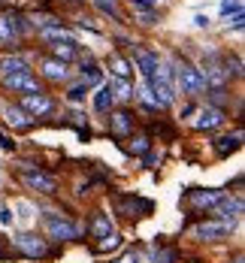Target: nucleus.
I'll return each mask as SVG.
<instances>
[{"label": "nucleus", "instance_id": "nucleus-1", "mask_svg": "<svg viewBox=\"0 0 245 263\" xmlns=\"http://www.w3.org/2000/svg\"><path fill=\"white\" fill-rule=\"evenodd\" d=\"M145 85H148V91L155 94L158 109H166V106L176 103V76H173V67H169V64H158L155 76L145 82Z\"/></svg>", "mask_w": 245, "mask_h": 263}, {"label": "nucleus", "instance_id": "nucleus-2", "mask_svg": "<svg viewBox=\"0 0 245 263\" xmlns=\"http://www.w3.org/2000/svg\"><path fill=\"white\" fill-rule=\"evenodd\" d=\"M173 76H176V91H182V94H188V97L200 94V91L206 88V82H203V76H200V70H197L194 64H188L185 58H182V61L176 58Z\"/></svg>", "mask_w": 245, "mask_h": 263}, {"label": "nucleus", "instance_id": "nucleus-3", "mask_svg": "<svg viewBox=\"0 0 245 263\" xmlns=\"http://www.w3.org/2000/svg\"><path fill=\"white\" fill-rule=\"evenodd\" d=\"M27 15L22 12H9V15H0V49H15L18 36L27 33Z\"/></svg>", "mask_w": 245, "mask_h": 263}, {"label": "nucleus", "instance_id": "nucleus-4", "mask_svg": "<svg viewBox=\"0 0 245 263\" xmlns=\"http://www.w3.org/2000/svg\"><path fill=\"white\" fill-rule=\"evenodd\" d=\"M12 245L25 254V257H46L49 254V245H46V239H40V236H33V233H22V236H15L12 239Z\"/></svg>", "mask_w": 245, "mask_h": 263}, {"label": "nucleus", "instance_id": "nucleus-5", "mask_svg": "<svg viewBox=\"0 0 245 263\" xmlns=\"http://www.w3.org/2000/svg\"><path fill=\"white\" fill-rule=\"evenodd\" d=\"M239 215H242V200L239 197H221L215 203V218L221 224H230V227H236V221H239Z\"/></svg>", "mask_w": 245, "mask_h": 263}, {"label": "nucleus", "instance_id": "nucleus-6", "mask_svg": "<svg viewBox=\"0 0 245 263\" xmlns=\"http://www.w3.org/2000/svg\"><path fill=\"white\" fill-rule=\"evenodd\" d=\"M46 230L52 239H76L79 236V227L61 215H46Z\"/></svg>", "mask_w": 245, "mask_h": 263}, {"label": "nucleus", "instance_id": "nucleus-7", "mask_svg": "<svg viewBox=\"0 0 245 263\" xmlns=\"http://www.w3.org/2000/svg\"><path fill=\"white\" fill-rule=\"evenodd\" d=\"M109 133H112V136H118V139L130 136V133H134V115H130L127 109L112 112V115H109Z\"/></svg>", "mask_w": 245, "mask_h": 263}, {"label": "nucleus", "instance_id": "nucleus-8", "mask_svg": "<svg viewBox=\"0 0 245 263\" xmlns=\"http://www.w3.org/2000/svg\"><path fill=\"white\" fill-rule=\"evenodd\" d=\"M25 184L40 191V194H54L58 191V179L52 173H43V170H33V173H25Z\"/></svg>", "mask_w": 245, "mask_h": 263}, {"label": "nucleus", "instance_id": "nucleus-9", "mask_svg": "<svg viewBox=\"0 0 245 263\" xmlns=\"http://www.w3.org/2000/svg\"><path fill=\"white\" fill-rule=\"evenodd\" d=\"M230 224H221V221H203L197 230H194V236L197 239H203V242H215V239H224V236H230Z\"/></svg>", "mask_w": 245, "mask_h": 263}, {"label": "nucleus", "instance_id": "nucleus-10", "mask_svg": "<svg viewBox=\"0 0 245 263\" xmlns=\"http://www.w3.org/2000/svg\"><path fill=\"white\" fill-rule=\"evenodd\" d=\"M22 109L30 112V118H36V115H49L54 109V103L46 94H25V97H22Z\"/></svg>", "mask_w": 245, "mask_h": 263}, {"label": "nucleus", "instance_id": "nucleus-11", "mask_svg": "<svg viewBox=\"0 0 245 263\" xmlns=\"http://www.w3.org/2000/svg\"><path fill=\"white\" fill-rule=\"evenodd\" d=\"M6 91H27V94H40V82L30 73H15V76H3Z\"/></svg>", "mask_w": 245, "mask_h": 263}, {"label": "nucleus", "instance_id": "nucleus-12", "mask_svg": "<svg viewBox=\"0 0 245 263\" xmlns=\"http://www.w3.org/2000/svg\"><path fill=\"white\" fill-rule=\"evenodd\" d=\"M118 212L121 215H136V218H145L152 212V203L142 200V197H121L118 200Z\"/></svg>", "mask_w": 245, "mask_h": 263}, {"label": "nucleus", "instance_id": "nucleus-13", "mask_svg": "<svg viewBox=\"0 0 245 263\" xmlns=\"http://www.w3.org/2000/svg\"><path fill=\"white\" fill-rule=\"evenodd\" d=\"M224 124V109H215V106H206L197 118V130H215Z\"/></svg>", "mask_w": 245, "mask_h": 263}, {"label": "nucleus", "instance_id": "nucleus-14", "mask_svg": "<svg viewBox=\"0 0 245 263\" xmlns=\"http://www.w3.org/2000/svg\"><path fill=\"white\" fill-rule=\"evenodd\" d=\"M40 70H43V76L49 82L67 79V64H61V61H54V58H43V61H40Z\"/></svg>", "mask_w": 245, "mask_h": 263}, {"label": "nucleus", "instance_id": "nucleus-15", "mask_svg": "<svg viewBox=\"0 0 245 263\" xmlns=\"http://www.w3.org/2000/svg\"><path fill=\"white\" fill-rule=\"evenodd\" d=\"M224 194L221 191H191V206L194 209H212Z\"/></svg>", "mask_w": 245, "mask_h": 263}, {"label": "nucleus", "instance_id": "nucleus-16", "mask_svg": "<svg viewBox=\"0 0 245 263\" xmlns=\"http://www.w3.org/2000/svg\"><path fill=\"white\" fill-rule=\"evenodd\" d=\"M158 64H161V61H158V54H152V52H142V49L136 52V67H139V73H142V79H145V82H148L152 76H155V70H158Z\"/></svg>", "mask_w": 245, "mask_h": 263}, {"label": "nucleus", "instance_id": "nucleus-17", "mask_svg": "<svg viewBox=\"0 0 245 263\" xmlns=\"http://www.w3.org/2000/svg\"><path fill=\"white\" fill-rule=\"evenodd\" d=\"M6 121H9L15 130H30V124H33V118L27 115L22 106H9V109H6Z\"/></svg>", "mask_w": 245, "mask_h": 263}, {"label": "nucleus", "instance_id": "nucleus-18", "mask_svg": "<svg viewBox=\"0 0 245 263\" xmlns=\"http://www.w3.org/2000/svg\"><path fill=\"white\" fill-rule=\"evenodd\" d=\"M239 142H242V133H233V136H221L215 139V152L221 158H227V155H233L236 148H239Z\"/></svg>", "mask_w": 245, "mask_h": 263}, {"label": "nucleus", "instance_id": "nucleus-19", "mask_svg": "<svg viewBox=\"0 0 245 263\" xmlns=\"http://www.w3.org/2000/svg\"><path fill=\"white\" fill-rule=\"evenodd\" d=\"M100 79H103L100 67H97V64H94L91 58H88V61L82 58V85H88V88H91V85H97Z\"/></svg>", "mask_w": 245, "mask_h": 263}, {"label": "nucleus", "instance_id": "nucleus-20", "mask_svg": "<svg viewBox=\"0 0 245 263\" xmlns=\"http://www.w3.org/2000/svg\"><path fill=\"white\" fill-rule=\"evenodd\" d=\"M40 36H43L46 43H61V40H64V43H76V40H73V33H70L67 27H61V25L46 27V30H40Z\"/></svg>", "mask_w": 245, "mask_h": 263}, {"label": "nucleus", "instance_id": "nucleus-21", "mask_svg": "<svg viewBox=\"0 0 245 263\" xmlns=\"http://www.w3.org/2000/svg\"><path fill=\"white\" fill-rule=\"evenodd\" d=\"M112 106H115V97H112L109 85H103V88L94 94V109H97L100 115H106V112H112Z\"/></svg>", "mask_w": 245, "mask_h": 263}, {"label": "nucleus", "instance_id": "nucleus-22", "mask_svg": "<svg viewBox=\"0 0 245 263\" xmlns=\"http://www.w3.org/2000/svg\"><path fill=\"white\" fill-rule=\"evenodd\" d=\"M0 70H3V76H15V73H30V67H27L25 58H6L3 64H0Z\"/></svg>", "mask_w": 245, "mask_h": 263}, {"label": "nucleus", "instance_id": "nucleus-23", "mask_svg": "<svg viewBox=\"0 0 245 263\" xmlns=\"http://www.w3.org/2000/svg\"><path fill=\"white\" fill-rule=\"evenodd\" d=\"M109 91H112L115 100H130V97H134V88L127 85V79H115V76H112V79H109Z\"/></svg>", "mask_w": 245, "mask_h": 263}, {"label": "nucleus", "instance_id": "nucleus-24", "mask_svg": "<svg viewBox=\"0 0 245 263\" xmlns=\"http://www.w3.org/2000/svg\"><path fill=\"white\" fill-rule=\"evenodd\" d=\"M91 233L97 239H103L112 233V221H109V215H103V212H97L94 215V221H91Z\"/></svg>", "mask_w": 245, "mask_h": 263}, {"label": "nucleus", "instance_id": "nucleus-25", "mask_svg": "<svg viewBox=\"0 0 245 263\" xmlns=\"http://www.w3.org/2000/svg\"><path fill=\"white\" fill-rule=\"evenodd\" d=\"M52 52H54V54H52L54 61H61V64H70V61L76 58V43H64V46H61V43H54Z\"/></svg>", "mask_w": 245, "mask_h": 263}, {"label": "nucleus", "instance_id": "nucleus-26", "mask_svg": "<svg viewBox=\"0 0 245 263\" xmlns=\"http://www.w3.org/2000/svg\"><path fill=\"white\" fill-rule=\"evenodd\" d=\"M27 22H33V27H40V30H46V27H54L61 25V18H54V15H49V12H33Z\"/></svg>", "mask_w": 245, "mask_h": 263}, {"label": "nucleus", "instance_id": "nucleus-27", "mask_svg": "<svg viewBox=\"0 0 245 263\" xmlns=\"http://www.w3.org/2000/svg\"><path fill=\"white\" fill-rule=\"evenodd\" d=\"M109 67H112L115 79H127V76H130V67H127V61H124V58H118V54H112V58H109Z\"/></svg>", "mask_w": 245, "mask_h": 263}, {"label": "nucleus", "instance_id": "nucleus-28", "mask_svg": "<svg viewBox=\"0 0 245 263\" xmlns=\"http://www.w3.org/2000/svg\"><path fill=\"white\" fill-rule=\"evenodd\" d=\"M118 245H121V236L112 230L109 236H103V242H97V248H94V251H100V254H103V251H115Z\"/></svg>", "mask_w": 245, "mask_h": 263}, {"label": "nucleus", "instance_id": "nucleus-29", "mask_svg": "<svg viewBox=\"0 0 245 263\" xmlns=\"http://www.w3.org/2000/svg\"><path fill=\"white\" fill-rule=\"evenodd\" d=\"M179 251L176 248H155V263H176Z\"/></svg>", "mask_w": 245, "mask_h": 263}, {"label": "nucleus", "instance_id": "nucleus-30", "mask_svg": "<svg viewBox=\"0 0 245 263\" xmlns=\"http://www.w3.org/2000/svg\"><path fill=\"white\" fill-rule=\"evenodd\" d=\"M130 6H134L139 15H148V12H158V0H130Z\"/></svg>", "mask_w": 245, "mask_h": 263}, {"label": "nucleus", "instance_id": "nucleus-31", "mask_svg": "<svg viewBox=\"0 0 245 263\" xmlns=\"http://www.w3.org/2000/svg\"><path fill=\"white\" fill-rule=\"evenodd\" d=\"M94 3H97V9H100V12H106V15H112L115 22L121 18V12H118V6H115V0H94Z\"/></svg>", "mask_w": 245, "mask_h": 263}, {"label": "nucleus", "instance_id": "nucleus-32", "mask_svg": "<svg viewBox=\"0 0 245 263\" xmlns=\"http://www.w3.org/2000/svg\"><path fill=\"white\" fill-rule=\"evenodd\" d=\"M236 12H242V0H221V15L227 18V15H236Z\"/></svg>", "mask_w": 245, "mask_h": 263}, {"label": "nucleus", "instance_id": "nucleus-33", "mask_svg": "<svg viewBox=\"0 0 245 263\" xmlns=\"http://www.w3.org/2000/svg\"><path fill=\"white\" fill-rule=\"evenodd\" d=\"M148 145H152V139H148V136H136L134 142H130V152H134V155H145V152H148Z\"/></svg>", "mask_w": 245, "mask_h": 263}, {"label": "nucleus", "instance_id": "nucleus-34", "mask_svg": "<svg viewBox=\"0 0 245 263\" xmlns=\"http://www.w3.org/2000/svg\"><path fill=\"white\" fill-rule=\"evenodd\" d=\"M85 94H88V85H73V88L67 91L70 103H82V100H85Z\"/></svg>", "mask_w": 245, "mask_h": 263}, {"label": "nucleus", "instance_id": "nucleus-35", "mask_svg": "<svg viewBox=\"0 0 245 263\" xmlns=\"http://www.w3.org/2000/svg\"><path fill=\"white\" fill-rule=\"evenodd\" d=\"M209 97H212V106H215V109H224V103H227V91H224V88H212Z\"/></svg>", "mask_w": 245, "mask_h": 263}, {"label": "nucleus", "instance_id": "nucleus-36", "mask_svg": "<svg viewBox=\"0 0 245 263\" xmlns=\"http://www.w3.org/2000/svg\"><path fill=\"white\" fill-rule=\"evenodd\" d=\"M0 148H3V152H15V142H12L6 133H0Z\"/></svg>", "mask_w": 245, "mask_h": 263}, {"label": "nucleus", "instance_id": "nucleus-37", "mask_svg": "<svg viewBox=\"0 0 245 263\" xmlns=\"http://www.w3.org/2000/svg\"><path fill=\"white\" fill-rule=\"evenodd\" d=\"M118 263H139V251H127V254H124Z\"/></svg>", "mask_w": 245, "mask_h": 263}, {"label": "nucleus", "instance_id": "nucleus-38", "mask_svg": "<svg viewBox=\"0 0 245 263\" xmlns=\"http://www.w3.org/2000/svg\"><path fill=\"white\" fill-rule=\"evenodd\" d=\"M0 224H3V227H6V224H12V215H9V209H6V206L0 209Z\"/></svg>", "mask_w": 245, "mask_h": 263}, {"label": "nucleus", "instance_id": "nucleus-39", "mask_svg": "<svg viewBox=\"0 0 245 263\" xmlns=\"http://www.w3.org/2000/svg\"><path fill=\"white\" fill-rule=\"evenodd\" d=\"M242 25H245V15L236 12V15H233V30H242Z\"/></svg>", "mask_w": 245, "mask_h": 263}, {"label": "nucleus", "instance_id": "nucleus-40", "mask_svg": "<svg viewBox=\"0 0 245 263\" xmlns=\"http://www.w3.org/2000/svg\"><path fill=\"white\" fill-rule=\"evenodd\" d=\"M194 25H197V27H209V18H206V15H197V18H194Z\"/></svg>", "mask_w": 245, "mask_h": 263}, {"label": "nucleus", "instance_id": "nucleus-41", "mask_svg": "<svg viewBox=\"0 0 245 263\" xmlns=\"http://www.w3.org/2000/svg\"><path fill=\"white\" fill-rule=\"evenodd\" d=\"M18 212H22V221H27V218H30V206H25V203L18 206Z\"/></svg>", "mask_w": 245, "mask_h": 263}, {"label": "nucleus", "instance_id": "nucleus-42", "mask_svg": "<svg viewBox=\"0 0 245 263\" xmlns=\"http://www.w3.org/2000/svg\"><path fill=\"white\" fill-rule=\"evenodd\" d=\"M233 263H245V260H242V257H233Z\"/></svg>", "mask_w": 245, "mask_h": 263}, {"label": "nucleus", "instance_id": "nucleus-43", "mask_svg": "<svg viewBox=\"0 0 245 263\" xmlns=\"http://www.w3.org/2000/svg\"><path fill=\"white\" fill-rule=\"evenodd\" d=\"M0 254H3V242H0Z\"/></svg>", "mask_w": 245, "mask_h": 263}]
</instances>
